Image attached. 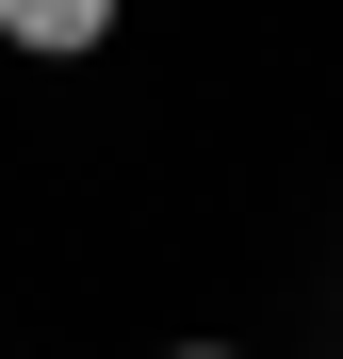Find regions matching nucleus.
I'll return each instance as SVG.
<instances>
[{
  "label": "nucleus",
  "mask_w": 343,
  "mask_h": 359,
  "mask_svg": "<svg viewBox=\"0 0 343 359\" xmlns=\"http://www.w3.org/2000/svg\"><path fill=\"white\" fill-rule=\"evenodd\" d=\"M114 17H131V0H0V49H33V66H82V49H114Z\"/></svg>",
  "instance_id": "f257e3e1"
},
{
  "label": "nucleus",
  "mask_w": 343,
  "mask_h": 359,
  "mask_svg": "<svg viewBox=\"0 0 343 359\" xmlns=\"http://www.w3.org/2000/svg\"><path fill=\"white\" fill-rule=\"evenodd\" d=\"M163 359H246V343H163Z\"/></svg>",
  "instance_id": "f03ea898"
}]
</instances>
